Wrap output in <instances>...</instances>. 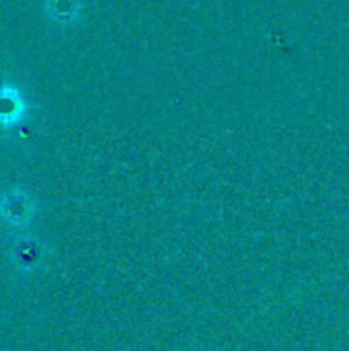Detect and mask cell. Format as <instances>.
<instances>
[{"label": "cell", "instance_id": "cell-1", "mask_svg": "<svg viewBox=\"0 0 349 351\" xmlns=\"http://www.w3.org/2000/svg\"><path fill=\"white\" fill-rule=\"evenodd\" d=\"M23 115V99L14 88H0V125H12Z\"/></svg>", "mask_w": 349, "mask_h": 351}, {"label": "cell", "instance_id": "cell-2", "mask_svg": "<svg viewBox=\"0 0 349 351\" xmlns=\"http://www.w3.org/2000/svg\"><path fill=\"white\" fill-rule=\"evenodd\" d=\"M49 4H51L53 19L64 21V23L78 19V10H80L78 0H49Z\"/></svg>", "mask_w": 349, "mask_h": 351}]
</instances>
